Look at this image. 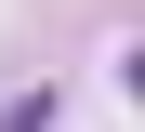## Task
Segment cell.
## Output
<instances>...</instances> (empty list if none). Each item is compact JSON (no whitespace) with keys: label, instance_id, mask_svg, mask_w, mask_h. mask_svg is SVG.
Masks as SVG:
<instances>
[{"label":"cell","instance_id":"obj_1","mask_svg":"<svg viewBox=\"0 0 145 132\" xmlns=\"http://www.w3.org/2000/svg\"><path fill=\"white\" fill-rule=\"evenodd\" d=\"M0 132H53V93H27V106H0Z\"/></svg>","mask_w":145,"mask_h":132}]
</instances>
